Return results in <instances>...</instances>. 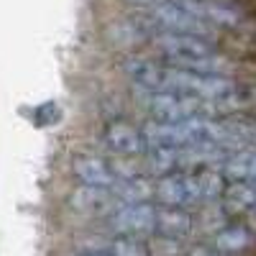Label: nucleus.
I'll return each instance as SVG.
<instances>
[{
	"mask_svg": "<svg viewBox=\"0 0 256 256\" xmlns=\"http://www.w3.org/2000/svg\"><path fill=\"white\" fill-rule=\"evenodd\" d=\"M72 205L80 210V212H90V216H95V212H110L120 205L110 192L105 190H92V187H82L77 190V195H72Z\"/></svg>",
	"mask_w": 256,
	"mask_h": 256,
	"instance_id": "obj_9",
	"label": "nucleus"
},
{
	"mask_svg": "<svg viewBox=\"0 0 256 256\" xmlns=\"http://www.w3.org/2000/svg\"><path fill=\"white\" fill-rule=\"evenodd\" d=\"M226 208L233 212H246V210H256V184L248 182H236L226 187Z\"/></svg>",
	"mask_w": 256,
	"mask_h": 256,
	"instance_id": "obj_11",
	"label": "nucleus"
},
{
	"mask_svg": "<svg viewBox=\"0 0 256 256\" xmlns=\"http://www.w3.org/2000/svg\"><path fill=\"white\" fill-rule=\"evenodd\" d=\"M72 174L84 187L105 190V192H113L126 177H131V174H123L120 166H116L113 162L102 159V156H74Z\"/></svg>",
	"mask_w": 256,
	"mask_h": 256,
	"instance_id": "obj_5",
	"label": "nucleus"
},
{
	"mask_svg": "<svg viewBox=\"0 0 256 256\" xmlns=\"http://www.w3.org/2000/svg\"><path fill=\"white\" fill-rule=\"evenodd\" d=\"M77 256H113L110 251H82V254H77Z\"/></svg>",
	"mask_w": 256,
	"mask_h": 256,
	"instance_id": "obj_14",
	"label": "nucleus"
},
{
	"mask_svg": "<svg viewBox=\"0 0 256 256\" xmlns=\"http://www.w3.org/2000/svg\"><path fill=\"white\" fill-rule=\"evenodd\" d=\"M226 195V180L220 169H200V172H177L162 177L154 184V198L164 208L187 210Z\"/></svg>",
	"mask_w": 256,
	"mask_h": 256,
	"instance_id": "obj_1",
	"label": "nucleus"
},
{
	"mask_svg": "<svg viewBox=\"0 0 256 256\" xmlns=\"http://www.w3.org/2000/svg\"><path fill=\"white\" fill-rule=\"evenodd\" d=\"M105 146L116 152L118 156H138L144 159L152 148H148V141L144 136V128L128 123V120H113L105 126Z\"/></svg>",
	"mask_w": 256,
	"mask_h": 256,
	"instance_id": "obj_6",
	"label": "nucleus"
},
{
	"mask_svg": "<svg viewBox=\"0 0 256 256\" xmlns=\"http://www.w3.org/2000/svg\"><path fill=\"white\" fill-rule=\"evenodd\" d=\"M123 74L131 80V84L136 90L164 92V74H166L164 62H154L146 56H128L123 62Z\"/></svg>",
	"mask_w": 256,
	"mask_h": 256,
	"instance_id": "obj_7",
	"label": "nucleus"
},
{
	"mask_svg": "<svg viewBox=\"0 0 256 256\" xmlns=\"http://www.w3.org/2000/svg\"><path fill=\"white\" fill-rule=\"evenodd\" d=\"M136 98L144 108L154 116L156 123H182V120H192V118H210L216 105L192 98V95H182V92H144L136 90Z\"/></svg>",
	"mask_w": 256,
	"mask_h": 256,
	"instance_id": "obj_2",
	"label": "nucleus"
},
{
	"mask_svg": "<svg viewBox=\"0 0 256 256\" xmlns=\"http://www.w3.org/2000/svg\"><path fill=\"white\" fill-rule=\"evenodd\" d=\"M159 228L154 238H164V241H182L187 238L192 228H195V218L187 210H177V208H164L159 205Z\"/></svg>",
	"mask_w": 256,
	"mask_h": 256,
	"instance_id": "obj_8",
	"label": "nucleus"
},
{
	"mask_svg": "<svg viewBox=\"0 0 256 256\" xmlns=\"http://www.w3.org/2000/svg\"><path fill=\"white\" fill-rule=\"evenodd\" d=\"M254 236L251 230L244 228V226H228L223 230H218L216 236V251L218 254H226V256H233V254H241L251 246Z\"/></svg>",
	"mask_w": 256,
	"mask_h": 256,
	"instance_id": "obj_10",
	"label": "nucleus"
},
{
	"mask_svg": "<svg viewBox=\"0 0 256 256\" xmlns=\"http://www.w3.org/2000/svg\"><path fill=\"white\" fill-rule=\"evenodd\" d=\"M159 205L154 202H136V205H118L108 216V228L116 238H148L156 236L159 228Z\"/></svg>",
	"mask_w": 256,
	"mask_h": 256,
	"instance_id": "obj_4",
	"label": "nucleus"
},
{
	"mask_svg": "<svg viewBox=\"0 0 256 256\" xmlns=\"http://www.w3.org/2000/svg\"><path fill=\"white\" fill-rule=\"evenodd\" d=\"M144 18L152 24L154 31L192 36V38L208 41V44H216V28L210 24H205L202 18H198L195 13H190L180 3H162L154 8H144Z\"/></svg>",
	"mask_w": 256,
	"mask_h": 256,
	"instance_id": "obj_3",
	"label": "nucleus"
},
{
	"mask_svg": "<svg viewBox=\"0 0 256 256\" xmlns=\"http://www.w3.org/2000/svg\"><path fill=\"white\" fill-rule=\"evenodd\" d=\"M134 6H141V8H154V6H162V3H177V0H128Z\"/></svg>",
	"mask_w": 256,
	"mask_h": 256,
	"instance_id": "obj_13",
	"label": "nucleus"
},
{
	"mask_svg": "<svg viewBox=\"0 0 256 256\" xmlns=\"http://www.w3.org/2000/svg\"><path fill=\"white\" fill-rule=\"evenodd\" d=\"M108 251L113 256H152V248L141 238H116Z\"/></svg>",
	"mask_w": 256,
	"mask_h": 256,
	"instance_id": "obj_12",
	"label": "nucleus"
}]
</instances>
